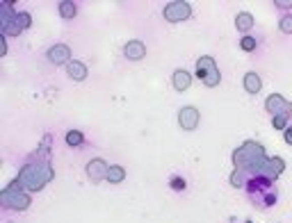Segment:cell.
Here are the masks:
<instances>
[{"label": "cell", "instance_id": "1", "mask_svg": "<svg viewBox=\"0 0 292 223\" xmlns=\"http://www.w3.org/2000/svg\"><path fill=\"white\" fill-rule=\"evenodd\" d=\"M244 191H246V198L260 209H269L272 205H276V200H278L276 182L265 175H258V173H249V175H246Z\"/></svg>", "mask_w": 292, "mask_h": 223}, {"label": "cell", "instance_id": "2", "mask_svg": "<svg viewBox=\"0 0 292 223\" xmlns=\"http://www.w3.org/2000/svg\"><path fill=\"white\" fill-rule=\"evenodd\" d=\"M55 177V171L50 166L48 159H36V157H30V162L18 171V185L21 189H27V191H41L50 180Z\"/></svg>", "mask_w": 292, "mask_h": 223}, {"label": "cell", "instance_id": "3", "mask_svg": "<svg viewBox=\"0 0 292 223\" xmlns=\"http://www.w3.org/2000/svg\"><path fill=\"white\" fill-rule=\"evenodd\" d=\"M265 162H267L265 148L251 139L244 141L240 148L233 150V164H235V168H244L246 173H260Z\"/></svg>", "mask_w": 292, "mask_h": 223}, {"label": "cell", "instance_id": "4", "mask_svg": "<svg viewBox=\"0 0 292 223\" xmlns=\"http://www.w3.org/2000/svg\"><path fill=\"white\" fill-rule=\"evenodd\" d=\"M0 203H3L5 207H9V209H16V212H23V209L30 207L32 198L25 194V191L21 189L18 180H14V182H9L7 189H3V194H0Z\"/></svg>", "mask_w": 292, "mask_h": 223}, {"label": "cell", "instance_id": "5", "mask_svg": "<svg viewBox=\"0 0 292 223\" xmlns=\"http://www.w3.org/2000/svg\"><path fill=\"white\" fill-rule=\"evenodd\" d=\"M0 30L5 36H18L23 32V27L18 25V12H14L12 3L0 5Z\"/></svg>", "mask_w": 292, "mask_h": 223}, {"label": "cell", "instance_id": "6", "mask_svg": "<svg viewBox=\"0 0 292 223\" xmlns=\"http://www.w3.org/2000/svg\"><path fill=\"white\" fill-rule=\"evenodd\" d=\"M196 75L203 80L205 86H217L219 80H222L217 64H214V59L210 55H203V57L196 59Z\"/></svg>", "mask_w": 292, "mask_h": 223}, {"label": "cell", "instance_id": "7", "mask_svg": "<svg viewBox=\"0 0 292 223\" xmlns=\"http://www.w3.org/2000/svg\"><path fill=\"white\" fill-rule=\"evenodd\" d=\"M162 16H164V21H169V23H180V21H185V18L192 16V5L185 3V0L167 3L162 9Z\"/></svg>", "mask_w": 292, "mask_h": 223}, {"label": "cell", "instance_id": "8", "mask_svg": "<svg viewBox=\"0 0 292 223\" xmlns=\"http://www.w3.org/2000/svg\"><path fill=\"white\" fill-rule=\"evenodd\" d=\"M199 118H201V114L196 107H182L180 112H178V125H180L182 130H196Z\"/></svg>", "mask_w": 292, "mask_h": 223}, {"label": "cell", "instance_id": "9", "mask_svg": "<svg viewBox=\"0 0 292 223\" xmlns=\"http://www.w3.org/2000/svg\"><path fill=\"white\" fill-rule=\"evenodd\" d=\"M283 171H285V162H283L281 157H267V162L263 164V168H260L258 175H265V177H269V180L276 182V177L281 175Z\"/></svg>", "mask_w": 292, "mask_h": 223}, {"label": "cell", "instance_id": "10", "mask_svg": "<svg viewBox=\"0 0 292 223\" xmlns=\"http://www.w3.org/2000/svg\"><path fill=\"white\" fill-rule=\"evenodd\" d=\"M107 171H110V166L105 164V159H100V157L91 159V162L87 164V175H89L91 182L107 180Z\"/></svg>", "mask_w": 292, "mask_h": 223}, {"label": "cell", "instance_id": "11", "mask_svg": "<svg viewBox=\"0 0 292 223\" xmlns=\"http://www.w3.org/2000/svg\"><path fill=\"white\" fill-rule=\"evenodd\" d=\"M48 62H53L55 66L59 64H68L71 62V48L66 43H55L53 48L48 50Z\"/></svg>", "mask_w": 292, "mask_h": 223}, {"label": "cell", "instance_id": "12", "mask_svg": "<svg viewBox=\"0 0 292 223\" xmlns=\"http://www.w3.org/2000/svg\"><path fill=\"white\" fill-rule=\"evenodd\" d=\"M123 55H126L130 62H139V59L146 57V46L141 43L139 39H132L123 46Z\"/></svg>", "mask_w": 292, "mask_h": 223}, {"label": "cell", "instance_id": "13", "mask_svg": "<svg viewBox=\"0 0 292 223\" xmlns=\"http://www.w3.org/2000/svg\"><path fill=\"white\" fill-rule=\"evenodd\" d=\"M287 107V100L283 98L281 94H272L267 100H265V109H267L272 116H278V114H285Z\"/></svg>", "mask_w": 292, "mask_h": 223}, {"label": "cell", "instance_id": "14", "mask_svg": "<svg viewBox=\"0 0 292 223\" xmlns=\"http://www.w3.org/2000/svg\"><path fill=\"white\" fill-rule=\"evenodd\" d=\"M66 73H68V77L76 80V82L87 80V66L82 62H68L66 64Z\"/></svg>", "mask_w": 292, "mask_h": 223}, {"label": "cell", "instance_id": "15", "mask_svg": "<svg viewBox=\"0 0 292 223\" xmlns=\"http://www.w3.org/2000/svg\"><path fill=\"white\" fill-rule=\"evenodd\" d=\"M190 84H192V75L187 71H176L173 73V89L176 91H187L190 89Z\"/></svg>", "mask_w": 292, "mask_h": 223}, {"label": "cell", "instance_id": "16", "mask_svg": "<svg viewBox=\"0 0 292 223\" xmlns=\"http://www.w3.org/2000/svg\"><path fill=\"white\" fill-rule=\"evenodd\" d=\"M244 89L249 91V94H258L260 89H263V80H260L258 73H246L244 75Z\"/></svg>", "mask_w": 292, "mask_h": 223}, {"label": "cell", "instance_id": "17", "mask_svg": "<svg viewBox=\"0 0 292 223\" xmlns=\"http://www.w3.org/2000/svg\"><path fill=\"white\" fill-rule=\"evenodd\" d=\"M235 27L240 32H249L251 27H253V16H251L249 12H240L235 16Z\"/></svg>", "mask_w": 292, "mask_h": 223}, {"label": "cell", "instance_id": "18", "mask_svg": "<svg viewBox=\"0 0 292 223\" xmlns=\"http://www.w3.org/2000/svg\"><path fill=\"white\" fill-rule=\"evenodd\" d=\"M123 177H126V168L119 166V164H112L107 171V182L110 185H119V182H123Z\"/></svg>", "mask_w": 292, "mask_h": 223}, {"label": "cell", "instance_id": "19", "mask_svg": "<svg viewBox=\"0 0 292 223\" xmlns=\"http://www.w3.org/2000/svg\"><path fill=\"white\" fill-rule=\"evenodd\" d=\"M78 14V5L71 3V0H64V3H59V16L62 18H76Z\"/></svg>", "mask_w": 292, "mask_h": 223}, {"label": "cell", "instance_id": "20", "mask_svg": "<svg viewBox=\"0 0 292 223\" xmlns=\"http://www.w3.org/2000/svg\"><path fill=\"white\" fill-rule=\"evenodd\" d=\"M246 175L249 173L244 171V168H235V171L231 173V185L235 187V189H244V182H246Z\"/></svg>", "mask_w": 292, "mask_h": 223}, {"label": "cell", "instance_id": "21", "mask_svg": "<svg viewBox=\"0 0 292 223\" xmlns=\"http://www.w3.org/2000/svg\"><path fill=\"white\" fill-rule=\"evenodd\" d=\"M66 144L68 146H82V144H85V135H82L80 130L66 132Z\"/></svg>", "mask_w": 292, "mask_h": 223}, {"label": "cell", "instance_id": "22", "mask_svg": "<svg viewBox=\"0 0 292 223\" xmlns=\"http://www.w3.org/2000/svg\"><path fill=\"white\" fill-rule=\"evenodd\" d=\"M278 30H281L283 34H292V14H287V16H283L281 21H278Z\"/></svg>", "mask_w": 292, "mask_h": 223}, {"label": "cell", "instance_id": "23", "mask_svg": "<svg viewBox=\"0 0 292 223\" xmlns=\"http://www.w3.org/2000/svg\"><path fill=\"white\" fill-rule=\"evenodd\" d=\"M256 46H258V41L253 39V36H242V41H240V48L242 50H246V53H251V50H256Z\"/></svg>", "mask_w": 292, "mask_h": 223}, {"label": "cell", "instance_id": "24", "mask_svg": "<svg viewBox=\"0 0 292 223\" xmlns=\"http://www.w3.org/2000/svg\"><path fill=\"white\" fill-rule=\"evenodd\" d=\"M272 125L276 127V130H285V127H287V116H285V114L272 116Z\"/></svg>", "mask_w": 292, "mask_h": 223}, {"label": "cell", "instance_id": "25", "mask_svg": "<svg viewBox=\"0 0 292 223\" xmlns=\"http://www.w3.org/2000/svg\"><path fill=\"white\" fill-rule=\"evenodd\" d=\"M18 25L23 27V30H27V27L32 25V16L27 12H18Z\"/></svg>", "mask_w": 292, "mask_h": 223}, {"label": "cell", "instance_id": "26", "mask_svg": "<svg viewBox=\"0 0 292 223\" xmlns=\"http://www.w3.org/2000/svg\"><path fill=\"white\" fill-rule=\"evenodd\" d=\"M171 187L176 191H182L185 189V180H182V177H171Z\"/></svg>", "mask_w": 292, "mask_h": 223}, {"label": "cell", "instance_id": "27", "mask_svg": "<svg viewBox=\"0 0 292 223\" xmlns=\"http://www.w3.org/2000/svg\"><path fill=\"white\" fill-rule=\"evenodd\" d=\"M274 7H278V9H287V7H292V0H274Z\"/></svg>", "mask_w": 292, "mask_h": 223}, {"label": "cell", "instance_id": "28", "mask_svg": "<svg viewBox=\"0 0 292 223\" xmlns=\"http://www.w3.org/2000/svg\"><path fill=\"white\" fill-rule=\"evenodd\" d=\"M283 137H285V144H290V146H292V125H290V127H285V135H283Z\"/></svg>", "mask_w": 292, "mask_h": 223}, {"label": "cell", "instance_id": "29", "mask_svg": "<svg viewBox=\"0 0 292 223\" xmlns=\"http://www.w3.org/2000/svg\"><path fill=\"white\" fill-rule=\"evenodd\" d=\"M285 116H287V118H292V103H287V107H285Z\"/></svg>", "mask_w": 292, "mask_h": 223}, {"label": "cell", "instance_id": "30", "mask_svg": "<svg viewBox=\"0 0 292 223\" xmlns=\"http://www.w3.org/2000/svg\"><path fill=\"white\" fill-rule=\"evenodd\" d=\"M246 223H253V221H246Z\"/></svg>", "mask_w": 292, "mask_h": 223}]
</instances>
